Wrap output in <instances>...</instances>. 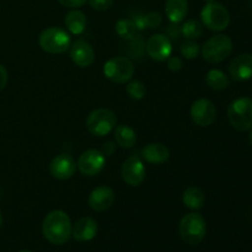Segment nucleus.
I'll use <instances>...</instances> for the list:
<instances>
[{"label":"nucleus","mask_w":252,"mask_h":252,"mask_svg":"<svg viewBox=\"0 0 252 252\" xmlns=\"http://www.w3.org/2000/svg\"><path fill=\"white\" fill-rule=\"evenodd\" d=\"M70 218L63 211H52L42 224V231L47 240L53 245H63L71 236Z\"/></svg>","instance_id":"nucleus-1"},{"label":"nucleus","mask_w":252,"mask_h":252,"mask_svg":"<svg viewBox=\"0 0 252 252\" xmlns=\"http://www.w3.org/2000/svg\"><path fill=\"white\" fill-rule=\"evenodd\" d=\"M179 233L185 243L189 245H198L207 233L206 219L199 213L186 214L180 221Z\"/></svg>","instance_id":"nucleus-2"},{"label":"nucleus","mask_w":252,"mask_h":252,"mask_svg":"<svg viewBox=\"0 0 252 252\" xmlns=\"http://www.w3.org/2000/svg\"><path fill=\"white\" fill-rule=\"evenodd\" d=\"M38 43L44 52L51 54H62L70 48V36L61 27H48L39 34Z\"/></svg>","instance_id":"nucleus-3"},{"label":"nucleus","mask_w":252,"mask_h":252,"mask_svg":"<svg viewBox=\"0 0 252 252\" xmlns=\"http://www.w3.org/2000/svg\"><path fill=\"white\" fill-rule=\"evenodd\" d=\"M230 125L239 132H246L252 128V100L240 97L234 100L228 107Z\"/></svg>","instance_id":"nucleus-4"},{"label":"nucleus","mask_w":252,"mask_h":252,"mask_svg":"<svg viewBox=\"0 0 252 252\" xmlns=\"http://www.w3.org/2000/svg\"><path fill=\"white\" fill-rule=\"evenodd\" d=\"M233 51V41L226 34H217L211 37L202 47V56L204 61L217 64L228 58Z\"/></svg>","instance_id":"nucleus-5"},{"label":"nucleus","mask_w":252,"mask_h":252,"mask_svg":"<svg viewBox=\"0 0 252 252\" xmlns=\"http://www.w3.org/2000/svg\"><path fill=\"white\" fill-rule=\"evenodd\" d=\"M117 125V117L115 112L108 108H97L88 116L86 128L91 134L96 137H103L112 132Z\"/></svg>","instance_id":"nucleus-6"},{"label":"nucleus","mask_w":252,"mask_h":252,"mask_svg":"<svg viewBox=\"0 0 252 252\" xmlns=\"http://www.w3.org/2000/svg\"><path fill=\"white\" fill-rule=\"evenodd\" d=\"M201 20L212 31H223L230 24V14L224 5L216 1L208 2L202 9Z\"/></svg>","instance_id":"nucleus-7"},{"label":"nucleus","mask_w":252,"mask_h":252,"mask_svg":"<svg viewBox=\"0 0 252 252\" xmlns=\"http://www.w3.org/2000/svg\"><path fill=\"white\" fill-rule=\"evenodd\" d=\"M134 74V65L127 57H115L108 59L103 65V75L117 84L127 83Z\"/></svg>","instance_id":"nucleus-8"},{"label":"nucleus","mask_w":252,"mask_h":252,"mask_svg":"<svg viewBox=\"0 0 252 252\" xmlns=\"http://www.w3.org/2000/svg\"><path fill=\"white\" fill-rule=\"evenodd\" d=\"M123 181L132 187H137L144 181L147 170H145L144 162L142 158L138 155H132L123 162L122 170H121Z\"/></svg>","instance_id":"nucleus-9"},{"label":"nucleus","mask_w":252,"mask_h":252,"mask_svg":"<svg viewBox=\"0 0 252 252\" xmlns=\"http://www.w3.org/2000/svg\"><path fill=\"white\" fill-rule=\"evenodd\" d=\"M106 164V157L97 149H89L79 157L78 167L85 176H96L102 171Z\"/></svg>","instance_id":"nucleus-10"},{"label":"nucleus","mask_w":252,"mask_h":252,"mask_svg":"<svg viewBox=\"0 0 252 252\" xmlns=\"http://www.w3.org/2000/svg\"><path fill=\"white\" fill-rule=\"evenodd\" d=\"M145 51L148 56L157 62L167 61L172 53V43L165 34H153L145 42Z\"/></svg>","instance_id":"nucleus-11"},{"label":"nucleus","mask_w":252,"mask_h":252,"mask_svg":"<svg viewBox=\"0 0 252 252\" xmlns=\"http://www.w3.org/2000/svg\"><path fill=\"white\" fill-rule=\"evenodd\" d=\"M191 118L199 127H208L216 121L217 110L212 101L207 98H199L191 106Z\"/></svg>","instance_id":"nucleus-12"},{"label":"nucleus","mask_w":252,"mask_h":252,"mask_svg":"<svg viewBox=\"0 0 252 252\" xmlns=\"http://www.w3.org/2000/svg\"><path fill=\"white\" fill-rule=\"evenodd\" d=\"M51 175L57 180H69L76 171V162L69 154H59L49 164Z\"/></svg>","instance_id":"nucleus-13"},{"label":"nucleus","mask_w":252,"mask_h":252,"mask_svg":"<svg viewBox=\"0 0 252 252\" xmlns=\"http://www.w3.org/2000/svg\"><path fill=\"white\" fill-rule=\"evenodd\" d=\"M70 58L80 68L90 66L95 61V52L91 44L84 39H78L70 47Z\"/></svg>","instance_id":"nucleus-14"},{"label":"nucleus","mask_w":252,"mask_h":252,"mask_svg":"<svg viewBox=\"0 0 252 252\" xmlns=\"http://www.w3.org/2000/svg\"><path fill=\"white\" fill-rule=\"evenodd\" d=\"M115 202V192L108 186H100L89 196V206L95 212H105Z\"/></svg>","instance_id":"nucleus-15"},{"label":"nucleus","mask_w":252,"mask_h":252,"mask_svg":"<svg viewBox=\"0 0 252 252\" xmlns=\"http://www.w3.org/2000/svg\"><path fill=\"white\" fill-rule=\"evenodd\" d=\"M230 76L235 81H246L252 79V54L244 53L235 57L229 65Z\"/></svg>","instance_id":"nucleus-16"},{"label":"nucleus","mask_w":252,"mask_h":252,"mask_svg":"<svg viewBox=\"0 0 252 252\" xmlns=\"http://www.w3.org/2000/svg\"><path fill=\"white\" fill-rule=\"evenodd\" d=\"M97 230L98 226L96 220H94L90 217H83L74 224L71 235L79 243H86V241H91L97 235Z\"/></svg>","instance_id":"nucleus-17"},{"label":"nucleus","mask_w":252,"mask_h":252,"mask_svg":"<svg viewBox=\"0 0 252 252\" xmlns=\"http://www.w3.org/2000/svg\"><path fill=\"white\" fill-rule=\"evenodd\" d=\"M142 157L149 164H164L169 160L170 152L161 143H150L142 149Z\"/></svg>","instance_id":"nucleus-18"},{"label":"nucleus","mask_w":252,"mask_h":252,"mask_svg":"<svg viewBox=\"0 0 252 252\" xmlns=\"http://www.w3.org/2000/svg\"><path fill=\"white\" fill-rule=\"evenodd\" d=\"M165 12L170 22L179 24L186 17L189 12V1L187 0H166Z\"/></svg>","instance_id":"nucleus-19"},{"label":"nucleus","mask_w":252,"mask_h":252,"mask_svg":"<svg viewBox=\"0 0 252 252\" xmlns=\"http://www.w3.org/2000/svg\"><path fill=\"white\" fill-rule=\"evenodd\" d=\"M65 26L73 34H81L86 29V15L78 9H73L65 16Z\"/></svg>","instance_id":"nucleus-20"},{"label":"nucleus","mask_w":252,"mask_h":252,"mask_svg":"<svg viewBox=\"0 0 252 252\" xmlns=\"http://www.w3.org/2000/svg\"><path fill=\"white\" fill-rule=\"evenodd\" d=\"M115 139L121 148L129 149L134 147L137 143V133L129 126H118L115 128Z\"/></svg>","instance_id":"nucleus-21"},{"label":"nucleus","mask_w":252,"mask_h":252,"mask_svg":"<svg viewBox=\"0 0 252 252\" xmlns=\"http://www.w3.org/2000/svg\"><path fill=\"white\" fill-rule=\"evenodd\" d=\"M182 202H184V204L187 208L198 211V209H201L204 206L206 196H204V192L201 189H198V187H189L184 192Z\"/></svg>","instance_id":"nucleus-22"},{"label":"nucleus","mask_w":252,"mask_h":252,"mask_svg":"<svg viewBox=\"0 0 252 252\" xmlns=\"http://www.w3.org/2000/svg\"><path fill=\"white\" fill-rule=\"evenodd\" d=\"M206 83L209 88L217 91L225 90L230 85V80H229L228 75L221 70H218V69H212L207 73Z\"/></svg>","instance_id":"nucleus-23"},{"label":"nucleus","mask_w":252,"mask_h":252,"mask_svg":"<svg viewBox=\"0 0 252 252\" xmlns=\"http://www.w3.org/2000/svg\"><path fill=\"white\" fill-rule=\"evenodd\" d=\"M203 32L202 24L197 20H187L181 26V33L185 38L187 39H196L199 38Z\"/></svg>","instance_id":"nucleus-24"},{"label":"nucleus","mask_w":252,"mask_h":252,"mask_svg":"<svg viewBox=\"0 0 252 252\" xmlns=\"http://www.w3.org/2000/svg\"><path fill=\"white\" fill-rule=\"evenodd\" d=\"M116 32L120 37L126 39H130L137 33V29L132 19H121L116 22Z\"/></svg>","instance_id":"nucleus-25"},{"label":"nucleus","mask_w":252,"mask_h":252,"mask_svg":"<svg viewBox=\"0 0 252 252\" xmlns=\"http://www.w3.org/2000/svg\"><path fill=\"white\" fill-rule=\"evenodd\" d=\"M128 96L133 100H142L147 95V88L144 84L139 80H133L128 83L127 88H126Z\"/></svg>","instance_id":"nucleus-26"},{"label":"nucleus","mask_w":252,"mask_h":252,"mask_svg":"<svg viewBox=\"0 0 252 252\" xmlns=\"http://www.w3.org/2000/svg\"><path fill=\"white\" fill-rule=\"evenodd\" d=\"M180 52H181L182 57H185L186 59H194L198 57L201 47L197 42H194V39H187L180 47Z\"/></svg>","instance_id":"nucleus-27"},{"label":"nucleus","mask_w":252,"mask_h":252,"mask_svg":"<svg viewBox=\"0 0 252 252\" xmlns=\"http://www.w3.org/2000/svg\"><path fill=\"white\" fill-rule=\"evenodd\" d=\"M129 53L133 58H140L143 56V52L145 51V42L142 36H134L129 39Z\"/></svg>","instance_id":"nucleus-28"},{"label":"nucleus","mask_w":252,"mask_h":252,"mask_svg":"<svg viewBox=\"0 0 252 252\" xmlns=\"http://www.w3.org/2000/svg\"><path fill=\"white\" fill-rule=\"evenodd\" d=\"M145 17V24H147V29H158L161 25L162 17L159 12H148L144 15Z\"/></svg>","instance_id":"nucleus-29"},{"label":"nucleus","mask_w":252,"mask_h":252,"mask_svg":"<svg viewBox=\"0 0 252 252\" xmlns=\"http://www.w3.org/2000/svg\"><path fill=\"white\" fill-rule=\"evenodd\" d=\"M165 36H166L170 41H177V39L182 36L181 26H180L179 24L171 22V24L166 27V30H165Z\"/></svg>","instance_id":"nucleus-30"},{"label":"nucleus","mask_w":252,"mask_h":252,"mask_svg":"<svg viewBox=\"0 0 252 252\" xmlns=\"http://www.w3.org/2000/svg\"><path fill=\"white\" fill-rule=\"evenodd\" d=\"M91 7L97 11H106L113 5V0H89Z\"/></svg>","instance_id":"nucleus-31"},{"label":"nucleus","mask_w":252,"mask_h":252,"mask_svg":"<svg viewBox=\"0 0 252 252\" xmlns=\"http://www.w3.org/2000/svg\"><path fill=\"white\" fill-rule=\"evenodd\" d=\"M167 68L171 71H179L182 69V61L179 57H169L167 58Z\"/></svg>","instance_id":"nucleus-32"},{"label":"nucleus","mask_w":252,"mask_h":252,"mask_svg":"<svg viewBox=\"0 0 252 252\" xmlns=\"http://www.w3.org/2000/svg\"><path fill=\"white\" fill-rule=\"evenodd\" d=\"M58 2L65 7L76 9V7L83 6V5L86 2V0H58Z\"/></svg>","instance_id":"nucleus-33"},{"label":"nucleus","mask_w":252,"mask_h":252,"mask_svg":"<svg viewBox=\"0 0 252 252\" xmlns=\"http://www.w3.org/2000/svg\"><path fill=\"white\" fill-rule=\"evenodd\" d=\"M132 20H133V22H134L137 31H143V30L147 29V24H145L144 15H139V14L134 15Z\"/></svg>","instance_id":"nucleus-34"},{"label":"nucleus","mask_w":252,"mask_h":252,"mask_svg":"<svg viewBox=\"0 0 252 252\" xmlns=\"http://www.w3.org/2000/svg\"><path fill=\"white\" fill-rule=\"evenodd\" d=\"M7 84V70L2 64H0V91L4 90Z\"/></svg>","instance_id":"nucleus-35"},{"label":"nucleus","mask_w":252,"mask_h":252,"mask_svg":"<svg viewBox=\"0 0 252 252\" xmlns=\"http://www.w3.org/2000/svg\"><path fill=\"white\" fill-rule=\"evenodd\" d=\"M1 225H2V216L1 213H0V228H1Z\"/></svg>","instance_id":"nucleus-36"},{"label":"nucleus","mask_w":252,"mask_h":252,"mask_svg":"<svg viewBox=\"0 0 252 252\" xmlns=\"http://www.w3.org/2000/svg\"><path fill=\"white\" fill-rule=\"evenodd\" d=\"M250 142H251V145H252V130H251V133H250Z\"/></svg>","instance_id":"nucleus-37"},{"label":"nucleus","mask_w":252,"mask_h":252,"mask_svg":"<svg viewBox=\"0 0 252 252\" xmlns=\"http://www.w3.org/2000/svg\"><path fill=\"white\" fill-rule=\"evenodd\" d=\"M206 1H207V2H213L214 0H206Z\"/></svg>","instance_id":"nucleus-38"},{"label":"nucleus","mask_w":252,"mask_h":252,"mask_svg":"<svg viewBox=\"0 0 252 252\" xmlns=\"http://www.w3.org/2000/svg\"><path fill=\"white\" fill-rule=\"evenodd\" d=\"M20 252H32V251H29V250H24V251H20Z\"/></svg>","instance_id":"nucleus-39"}]
</instances>
